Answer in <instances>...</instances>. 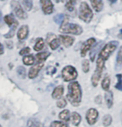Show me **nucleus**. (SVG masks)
<instances>
[{
  "label": "nucleus",
  "mask_w": 122,
  "mask_h": 127,
  "mask_svg": "<svg viewBox=\"0 0 122 127\" xmlns=\"http://www.w3.org/2000/svg\"><path fill=\"white\" fill-rule=\"evenodd\" d=\"M41 3V7H42V12L48 15L53 13V9H54V5L52 3V0H40Z\"/></svg>",
  "instance_id": "nucleus-11"
},
{
  "label": "nucleus",
  "mask_w": 122,
  "mask_h": 127,
  "mask_svg": "<svg viewBox=\"0 0 122 127\" xmlns=\"http://www.w3.org/2000/svg\"><path fill=\"white\" fill-rule=\"evenodd\" d=\"M79 18L86 23H91L93 18V12L86 2H82L79 7Z\"/></svg>",
  "instance_id": "nucleus-4"
},
{
  "label": "nucleus",
  "mask_w": 122,
  "mask_h": 127,
  "mask_svg": "<svg viewBox=\"0 0 122 127\" xmlns=\"http://www.w3.org/2000/svg\"><path fill=\"white\" fill-rule=\"evenodd\" d=\"M11 7H12V8H13V13L16 15L17 18H18L19 19L27 18V13H25L24 8H23L22 4L20 3L13 0V1L11 2Z\"/></svg>",
  "instance_id": "nucleus-7"
},
{
  "label": "nucleus",
  "mask_w": 122,
  "mask_h": 127,
  "mask_svg": "<svg viewBox=\"0 0 122 127\" xmlns=\"http://www.w3.org/2000/svg\"><path fill=\"white\" fill-rule=\"evenodd\" d=\"M23 8L26 11H31L32 8V0H20Z\"/></svg>",
  "instance_id": "nucleus-26"
},
{
  "label": "nucleus",
  "mask_w": 122,
  "mask_h": 127,
  "mask_svg": "<svg viewBox=\"0 0 122 127\" xmlns=\"http://www.w3.org/2000/svg\"><path fill=\"white\" fill-rule=\"evenodd\" d=\"M4 52V49H3V46L0 43V55H3Z\"/></svg>",
  "instance_id": "nucleus-39"
},
{
  "label": "nucleus",
  "mask_w": 122,
  "mask_h": 127,
  "mask_svg": "<svg viewBox=\"0 0 122 127\" xmlns=\"http://www.w3.org/2000/svg\"><path fill=\"white\" fill-rule=\"evenodd\" d=\"M23 62L25 65L27 66H32L34 64V62H35V58L32 55H25L23 58Z\"/></svg>",
  "instance_id": "nucleus-25"
},
{
  "label": "nucleus",
  "mask_w": 122,
  "mask_h": 127,
  "mask_svg": "<svg viewBox=\"0 0 122 127\" xmlns=\"http://www.w3.org/2000/svg\"><path fill=\"white\" fill-rule=\"evenodd\" d=\"M95 43V39L94 37H91L89 39H87L84 43L82 44L81 49V56L82 57H86V55L89 51H91V49L92 48L93 46Z\"/></svg>",
  "instance_id": "nucleus-10"
},
{
  "label": "nucleus",
  "mask_w": 122,
  "mask_h": 127,
  "mask_svg": "<svg viewBox=\"0 0 122 127\" xmlns=\"http://www.w3.org/2000/svg\"><path fill=\"white\" fill-rule=\"evenodd\" d=\"M118 45L119 42L117 41H111V42H109L108 43H106L102 47V49L100 50L99 57L103 58L105 61H106L111 57V55L115 52V50H116Z\"/></svg>",
  "instance_id": "nucleus-5"
},
{
  "label": "nucleus",
  "mask_w": 122,
  "mask_h": 127,
  "mask_svg": "<svg viewBox=\"0 0 122 127\" xmlns=\"http://www.w3.org/2000/svg\"><path fill=\"white\" fill-rule=\"evenodd\" d=\"M54 21L55 23H57V24H60L61 25V23L63 22H65L66 21V16L64 15V14H57L54 17Z\"/></svg>",
  "instance_id": "nucleus-28"
},
{
  "label": "nucleus",
  "mask_w": 122,
  "mask_h": 127,
  "mask_svg": "<svg viewBox=\"0 0 122 127\" xmlns=\"http://www.w3.org/2000/svg\"><path fill=\"white\" fill-rule=\"evenodd\" d=\"M63 93H64V87L63 86L60 85L57 86V87H55V89L52 92V96L53 99H60V98H61V96H62Z\"/></svg>",
  "instance_id": "nucleus-16"
},
{
  "label": "nucleus",
  "mask_w": 122,
  "mask_h": 127,
  "mask_svg": "<svg viewBox=\"0 0 122 127\" xmlns=\"http://www.w3.org/2000/svg\"><path fill=\"white\" fill-rule=\"evenodd\" d=\"M28 27L27 25L22 26L18 31V38L19 40H24L28 37Z\"/></svg>",
  "instance_id": "nucleus-15"
},
{
  "label": "nucleus",
  "mask_w": 122,
  "mask_h": 127,
  "mask_svg": "<svg viewBox=\"0 0 122 127\" xmlns=\"http://www.w3.org/2000/svg\"><path fill=\"white\" fill-rule=\"evenodd\" d=\"M2 18H3V16H2V12L0 11V25H1V23H2Z\"/></svg>",
  "instance_id": "nucleus-41"
},
{
  "label": "nucleus",
  "mask_w": 122,
  "mask_h": 127,
  "mask_svg": "<svg viewBox=\"0 0 122 127\" xmlns=\"http://www.w3.org/2000/svg\"><path fill=\"white\" fill-rule=\"evenodd\" d=\"M1 1H5V0H1Z\"/></svg>",
  "instance_id": "nucleus-43"
},
{
  "label": "nucleus",
  "mask_w": 122,
  "mask_h": 127,
  "mask_svg": "<svg viewBox=\"0 0 122 127\" xmlns=\"http://www.w3.org/2000/svg\"><path fill=\"white\" fill-rule=\"evenodd\" d=\"M98 116H99V113H98L97 110L95 108H90L86 114V119L90 126H93L96 123Z\"/></svg>",
  "instance_id": "nucleus-8"
},
{
  "label": "nucleus",
  "mask_w": 122,
  "mask_h": 127,
  "mask_svg": "<svg viewBox=\"0 0 122 127\" xmlns=\"http://www.w3.org/2000/svg\"><path fill=\"white\" fill-rule=\"evenodd\" d=\"M50 127H69L68 125L64 122L58 121H55L53 122H52V124L50 125Z\"/></svg>",
  "instance_id": "nucleus-33"
},
{
  "label": "nucleus",
  "mask_w": 122,
  "mask_h": 127,
  "mask_svg": "<svg viewBox=\"0 0 122 127\" xmlns=\"http://www.w3.org/2000/svg\"><path fill=\"white\" fill-rule=\"evenodd\" d=\"M43 62H37V63H36L34 66L30 68L29 71H28V77L30 79L37 77V76L40 72V71L42 70V68L43 67Z\"/></svg>",
  "instance_id": "nucleus-12"
},
{
  "label": "nucleus",
  "mask_w": 122,
  "mask_h": 127,
  "mask_svg": "<svg viewBox=\"0 0 122 127\" xmlns=\"http://www.w3.org/2000/svg\"><path fill=\"white\" fill-rule=\"evenodd\" d=\"M55 1H56L57 3H61V2H64L65 0H55Z\"/></svg>",
  "instance_id": "nucleus-42"
},
{
  "label": "nucleus",
  "mask_w": 122,
  "mask_h": 127,
  "mask_svg": "<svg viewBox=\"0 0 122 127\" xmlns=\"http://www.w3.org/2000/svg\"><path fill=\"white\" fill-rule=\"evenodd\" d=\"M108 1H109L111 3L114 4V3H116V2H117V0H108Z\"/></svg>",
  "instance_id": "nucleus-40"
},
{
  "label": "nucleus",
  "mask_w": 122,
  "mask_h": 127,
  "mask_svg": "<svg viewBox=\"0 0 122 127\" xmlns=\"http://www.w3.org/2000/svg\"><path fill=\"white\" fill-rule=\"evenodd\" d=\"M44 46H45V43H44V40L42 38H37V41H36V43L34 45V50L37 52H39L41 50H42L44 48Z\"/></svg>",
  "instance_id": "nucleus-24"
},
{
  "label": "nucleus",
  "mask_w": 122,
  "mask_h": 127,
  "mask_svg": "<svg viewBox=\"0 0 122 127\" xmlns=\"http://www.w3.org/2000/svg\"><path fill=\"white\" fill-rule=\"evenodd\" d=\"M104 66H105V60L103 58H101L100 57H98L96 59V67H95V70L93 72V75L92 76V84L94 87L98 86V83H99L100 78H101Z\"/></svg>",
  "instance_id": "nucleus-3"
},
{
  "label": "nucleus",
  "mask_w": 122,
  "mask_h": 127,
  "mask_svg": "<svg viewBox=\"0 0 122 127\" xmlns=\"http://www.w3.org/2000/svg\"><path fill=\"white\" fill-rule=\"evenodd\" d=\"M4 21H5V23L8 24V26L10 27V29H14L16 30L17 27H18V22H17V20L15 18H13V15H11V14H8V15H6L4 17Z\"/></svg>",
  "instance_id": "nucleus-14"
},
{
  "label": "nucleus",
  "mask_w": 122,
  "mask_h": 127,
  "mask_svg": "<svg viewBox=\"0 0 122 127\" xmlns=\"http://www.w3.org/2000/svg\"><path fill=\"white\" fill-rule=\"evenodd\" d=\"M60 41H61V43H62V45L66 47H69L71 46H72L74 42H75V38L73 37L67 35H60L59 36Z\"/></svg>",
  "instance_id": "nucleus-13"
},
{
  "label": "nucleus",
  "mask_w": 122,
  "mask_h": 127,
  "mask_svg": "<svg viewBox=\"0 0 122 127\" xmlns=\"http://www.w3.org/2000/svg\"><path fill=\"white\" fill-rule=\"evenodd\" d=\"M49 56H50V53L48 52H39V53H37L36 55V60H37V62H44Z\"/></svg>",
  "instance_id": "nucleus-21"
},
{
  "label": "nucleus",
  "mask_w": 122,
  "mask_h": 127,
  "mask_svg": "<svg viewBox=\"0 0 122 127\" xmlns=\"http://www.w3.org/2000/svg\"><path fill=\"white\" fill-rule=\"evenodd\" d=\"M66 105V100L64 98H60L57 102V106L58 108H64Z\"/></svg>",
  "instance_id": "nucleus-36"
},
{
  "label": "nucleus",
  "mask_w": 122,
  "mask_h": 127,
  "mask_svg": "<svg viewBox=\"0 0 122 127\" xmlns=\"http://www.w3.org/2000/svg\"><path fill=\"white\" fill-rule=\"evenodd\" d=\"M60 32L66 34H73V35H80L82 33L83 29L79 24L76 23H71L65 21L61 24L60 27Z\"/></svg>",
  "instance_id": "nucleus-2"
},
{
  "label": "nucleus",
  "mask_w": 122,
  "mask_h": 127,
  "mask_svg": "<svg viewBox=\"0 0 122 127\" xmlns=\"http://www.w3.org/2000/svg\"><path fill=\"white\" fill-rule=\"evenodd\" d=\"M17 72H18V76H20L21 78H25L26 77V69L24 67H23V66H19V67L18 68Z\"/></svg>",
  "instance_id": "nucleus-35"
},
{
  "label": "nucleus",
  "mask_w": 122,
  "mask_h": 127,
  "mask_svg": "<svg viewBox=\"0 0 122 127\" xmlns=\"http://www.w3.org/2000/svg\"><path fill=\"white\" fill-rule=\"evenodd\" d=\"M78 76L76 69L72 66H66L61 71V76L65 81H75Z\"/></svg>",
  "instance_id": "nucleus-6"
},
{
  "label": "nucleus",
  "mask_w": 122,
  "mask_h": 127,
  "mask_svg": "<svg viewBox=\"0 0 122 127\" xmlns=\"http://www.w3.org/2000/svg\"><path fill=\"white\" fill-rule=\"evenodd\" d=\"M93 9L99 13L103 9V0H90Z\"/></svg>",
  "instance_id": "nucleus-17"
},
{
  "label": "nucleus",
  "mask_w": 122,
  "mask_h": 127,
  "mask_svg": "<svg viewBox=\"0 0 122 127\" xmlns=\"http://www.w3.org/2000/svg\"><path fill=\"white\" fill-rule=\"evenodd\" d=\"M111 86V78L109 76H106L101 81V87L104 91H109Z\"/></svg>",
  "instance_id": "nucleus-22"
},
{
  "label": "nucleus",
  "mask_w": 122,
  "mask_h": 127,
  "mask_svg": "<svg viewBox=\"0 0 122 127\" xmlns=\"http://www.w3.org/2000/svg\"><path fill=\"white\" fill-rule=\"evenodd\" d=\"M117 84L116 85V88L119 91H122V74H117Z\"/></svg>",
  "instance_id": "nucleus-34"
},
{
  "label": "nucleus",
  "mask_w": 122,
  "mask_h": 127,
  "mask_svg": "<svg viewBox=\"0 0 122 127\" xmlns=\"http://www.w3.org/2000/svg\"><path fill=\"white\" fill-rule=\"evenodd\" d=\"M122 66V46L120 47L117 52L116 60V65H115V68L116 71H120Z\"/></svg>",
  "instance_id": "nucleus-19"
},
{
  "label": "nucleus",
  "mask_w": 122,
  "mask_h": 127,
  "mask_svg": "<svg viewBox=\"0 0 122 127\" xmlns=\"http://www.w3.org/2000/svg\"><path fill=\"white\" fill-rule=\"evenodd\" d=\"M70 121L72 123L73 126H78L80 125L81 121V115L77 113V112H72L71 114V117H70Z\"/></svg>",
  "instance_id": "nucleus-20"
},
{
  "label": "nucleus",
  "mask_w": 122,
  "mask_h": 127,
  "mask_svg": "<svg viewBox=\"0 0 122 127\" xmlns=\"http://www.w3.org/2000/svg\"><path fill=\"white\" fill-rule=\"evenodd\" d=\"M113 92L111 91H106L105 93V100H106V105L108 108H111L112 105H113Z\"/></svg>",
  "instance_id": "nucleus-18"
},
{
  "label": "nucleus",
  "mask_w": 122,
  "mask_h": 127,
  "mask_svg": "<svg viewBox=\"0 0 122 127\" xmlns=\"http://www.w3.org/2000/svg\"><path fill=\"white\" fill-rule=\"evenodd\" d=\"M66 98L73 106H79L82 100V91L77 81H71L67 87Z\"/></svg>",
  "instance_id": "nucleus-1"
},
{
  "label": "nucleus",
  "mask_w": 122,
  "mask_h": 127,
  "mask_svg": "<svg viewBox=\"0 0 122 127\" xmlns=\"http://www.w3.org/2000/svg\"><path fill=\"white\" fill-rule=\"evenodd\" d=\"M102 123H103V126L106 127L111 126L112 123V117L111 115H106V116L103 117Z\"/></svg>",
  "instance_id": "nucleus-30"
},
{
  "label": "nucleus",
  "mask_w": 122,
  "mask_h": 127,
  "mask_svg": "<svg viewBox=\"0 0 122 127\" xmlns=\"http://www.w3.org/2000/svg\"><path fill=\"white\" fill-rule=\"evenodd\" d=\"M70 111L68 110H63L62 111H61L59 113V119L64 122H67L70 120Z\"/></svg>",
  "instance_id": "nucleus-23"
},
{
  "label": "nucleus",
  "mask_w": 122,
  "mask_h": 127,
  "mask_svg": "<svg viewBox=\"0 0 122 127\" xmlns=\"http://www.w3.org/2000/svg\"><path fill=\"white\" fill-rule=\"evenodd\" d=\"M76 2V0H67V1H66V8L70 12L74 11Z\"/></svg>",
  "instance_id": "nucleus-29"
},
{
  "label": "nucleus",
  "mask_w": 122,
  "mask_h": 127,
  "mask_svg": "<svg viewBox=\"0 0 122 127\" xmlns=\"http://www.w3.org/2000/svg\"><path fill=\"white\" fill-rule=\"evenodd\" d=\"M28 127H43V125L38 121H37L36 119H29L28 121Z\"/></svg>",
  "instance_id": "nucleus-27"
},
{
  "label": "nucleus",
  "mask_w": 122,
  "mask_h": 127,
  "mask_svg": "<svg viewBox=\"0 0 122 127\" xmlns=\"http://www.w3.org/2000/svg\"><path fill=\"white\" fill-rule=\"evenodd\" d=\"M81 67H82V71L85 73H87L90 70V61L88 59H85L81 63Z\"/></svg>",
  "instance_id": "nucleus-32"
},
{
  "label": "nucleus",
  "mask_w": 122,
  "mask_h": 127,
  "mask_svg": "<svg viewBox=\"0 0 122 127\" xmlns=\"http://www.w3.org/2000/svg\"><path fill=\"white\" fill-rule=\"evenodd\" d=\"M99 48H100V46H99V45H97V46H95L94 48L91 49L90 57H91V61H92V62H94L95 61V57H96L98 49H99Z\"/></svg>",
  "instance_id": "nucleus-31"
},
{
  "label": "nucleus",
  "mask_w": 122,
  "mask_h": 127,
  "mask_svg": "<svg viewBox=\"0 0 122 127\" xmlns=\"http://www.w3.org/2000/svg\"><path fill=\"white\" fill-rule=\"evenodd\" d=\"M95 100L97 102V104H100V103H101V98L100 97V95H98V96L95 99Z\"/></svg>",
  "instance_id": "nucleus-38"
},
{
  "label": "nucleus",
  "mask_w": 122,
  "mask_h": 127,
  "mask_svg": "<svg viewBox=\"0 0 122 127\" xmlns=\"http://www.w3.org/2000/svg\"><path fill=\"white\" fill-rule=\"evenodd\" d=\"M29 52H30V48H29V47H25V48L22 49L20 52H19V54H20L21 56H25L26 54L29 53Z\"/></svg>",
  "instance_id": "nucleus-37"
},
{
  "label": "nucleus",
  "mask_w": 122,
  "mask_h": 127,
  "mask_svg": "<svg viewBox=\"0 0 122 127\" xmlns=\"http://www.w3.org/2000/svg\"><path fill=\"white\" fill-rule=\"evenodd\" d=\"M0 127H2V126H1V125H0Z\"/></svg>",
  "instance_id": "nucleus-44"
},
{
  "label": "nucleus",
  "mask_w": 122,
  "mask_h": 127,
  "mask_svg": "<svg viewBox=\"0 0 122 127\" xmlns=\"http://www.w3.org/2000/svg\"><path fill=\"white\" fill-rule=\"evenodd\" d=\"M47 42L49 44L52 50H57L61 44L60 38L53 33H48L47 36Z\"/></svg>",
  "instance_id": "nucleus-9"
}]
</instances>
